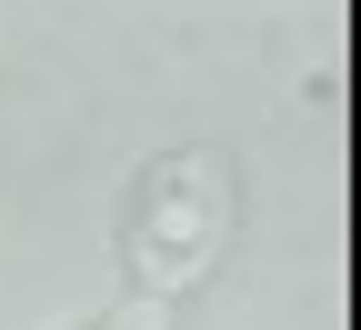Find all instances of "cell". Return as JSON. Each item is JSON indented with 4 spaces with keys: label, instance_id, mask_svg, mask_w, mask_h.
Wrapping results in <instances>:
<instances>
[{
    "label": "cell",
    "instance_id": "cell-1",
    "mask_svg": "<svg viewBox=\"0 0 361 330\" xmlns=\"http://www.w3.org/2000/svg\"><path fill=\"white\" fill-rule=\"evenodd\" d=\"M231 160L221 151H161L121 201V270L141 300H180L191 280H211V260L231 250Z\"/></svg>",
    "mask_w": 361,
    "mask_h": 330
}]
</instances>
